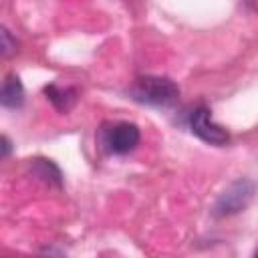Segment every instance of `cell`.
Here are the masks:
<instances>
[{"instance_id": "6da1fadb", "label": "cell", "mask_w": 258, "mask_h": 258, "mask_svg": "<svg viewBox=\"0 0 258 258\" xmlns=\"http://www.w3.org/2000/svg\"><path fill=\"white\" fill-rule=\"evenodd\" d=\"M131 97L139 103L167 107L179 97V87L167 77H139L131 87Z\"/></svg>"}, {"instance_id": "52a82bcc", "label": "cell", "mask_w": 258, "mask_h": 258, "mask_svg": "<svg viewBox=\"0 0 258 258\" xmlns=\"http://www.w3.org/2000/svg\"><path fill=\"white\" fill-rule=\"evenodd\" d=\"M0 101L4 107L16 109L22 105L24 101V87L20 83V79L16 75H8L2 83V91H0Z\"/></svg>"}, {"instance_id": "8992f818", "label": "cell", "mask_w": 258, "mask_h": 258, "mask_svg": "<svg viewBox=\"0 0 258 258\" xmlns=\"http://www.w3.org/2000/svg\"><path fill=\"white\" fill-rule=\"evenodd\" d=\"M30 171L36 179H40L42 183L46 185H52V187H60L62 185V175H60V169L50 161V159H42V157H36L30 161Z\"/></svg>"}, {"instance_id": "7a4b0ae2", "label": "cell", "mask_w": 258, "mask_h": 258, "mask_svg": "<svg viewBox=\"0 0 258 258\" xmlns=\"http://www.w3.org/2000/svg\"><path fill=\"white\" fill-rule=\"evenodd\" d=\"M254 194H256V183L252 179H246V177L236 179L218 196L212 208V214L216 218H228V216L240 214L248 208Z\"/></svg>"}, {"instance_id": "9c48e42d", "label": "cell", "mask_w": 258, "mask_h": 258, "mask_svg": "<svg viewBox=\"0 0 258 258\" xmlns=\"http://www.w3.org/2000/svg\"><path fill=\"white\" fill-rule=\"evenodd\" d=\"M8 153H10V141H8V137L4 135V137H2V155L8 157Z\"/></svg>"}, {"instance_id": "3957f363", "label": "cell", "mask_w": 258, "mask_h": 258, "mask_svg": "<svg viewBox=\"0 0 258 258\" xmlns=\"http://www.w3.org/2000/svg\"><path fill=\"white\" fill-rule=\"evenodd\" d=\"M189 127H191V131L202 141H206L210 145H226L230 141L228 131L222 125L214 123L212 111L208 107H204V105H200V107H196L191 111V115H189Z\"/></svg>"}, {"instance_id": "30bf717a", "label": "cell", "mask_w": 258, "mask_h": 258, "mask_svg": "<svg viewBox=\"0 0 258 258\" xmlns=\"http://www.w3.org/2000/svg\"><path fill=\"white\" fill-rule=\"evenodd\" d=\"M256 256H258V250H256Z\"/></svg>"}, {"instance_id": "5b68a950", "label": "cell", "mask_w": 258, "mask_h": 258, "mask_svg": "<svg viewBox=\"0 0 258 258\" xmlns=\"http://www.w3.org/2000/svg\"><path fill=\"white\" fill-rule=\"evenodd\" d=\"M44 95L54 105V109H58L60 113L71 111L75 107L77 99H79V91L77 89H73V87H58V85L44 87Z\"/></svg>"}, {"instance_id": "277c9868", "label": "cell", "mask_w": 258, "mask_h": 258, "mask_svg": "<svg viewBox=\"0 0 258 258\" xmlns=\"http://www.w3.org/2000/svg\"><path fill=\"white\" fill-rule=\"evenodd\" d=\"M139 129L137 125L133 123H117L113 125L111 129H105L103 133V143L107 145V149L111 153H117V155H125L129 151H133L139 143Z\"/></svg>"}, {"instance_id": "ba28073f", "label": "cell", "mask_w": 258, "mask_h": 258, "mask_svg": "<svg viewBox=\"0 0 258 258\" xmlns=\"http://www.w3.org/2000/svg\"><path fill=\"white\" fill-rule=\"evenodd\" d=\"M16 50V40L10 38V32L2 28V56H10Z\"/></svg>"}]
</instances>
